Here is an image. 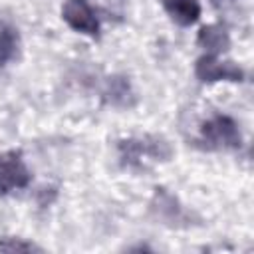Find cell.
I'll use <instances>...</instances> for the list:
<instances>
[{
	"mask_svg": "<svg viewBox=\"0 0 254 254\" xmlns=\"http://www.w3.org/2000/svg\"><path fill=\"white\" fill-rule=\"evenodd\" d=\"M121 159L127 165H137L141 163L143 157H153V159H163L167 161L171 157V147L167 141L159 137H145V139H127L121 141L119 145Z\"/></svg>",
	"mask_w": 254,
	"mask_h": 254,
	"instance_id": "cell-2",
	"label": "cell"
},
{
	"mask_svg": "<svg viewBox=\"0 0 254 254\" xmlns=\"http://www.w3.org/2000/svg\"><path fill=\"white\" fill-rule=\"evenodd\" d=\"M30 185V171L18 151L0 155V194L26 189Z\"/></svg>",
	"mask_w": 254,
	"mask_h": 254,
	"instance_id": "cell-4",
	"label": "cell"
},
{
	"mask_svg": "<svg viewBox=\"0 0 254 254\" xmlns=\"http://www.w3.org/2000/svg\"><path fill=\"white\" fill-rule=\"evenodd\" d=\"M194 73L200 81L204 83H214V81H242L244 71L238 67V64L226 60H218V56H202L196 60Z\"/></svg>",
	"mask_w": 254,
	"mask_h": 254,
	"instance_id": "cell-3",
	"label": "cell"
},
{
	"mask_svg": "<svg viewBox=\"0 0 254 254\" xmlns=\"http://www.w3.org/2000/svg\"><path fill=\"white\" fill-rule=\"evenodd\" d=\"M214 6H222V4H228V2H234V0H210Z\"/></svg>",
	"mask_w": 254,
	"mask_h": 254,
	"instance_id": "cell-11",
	"label": "cell"
},
{
	"mask_svg": "<svg viewBox=\"0 0 254 254\" xmlns=\"http://www.w3.org/2000/svg\"><path fill=\"white\" fill-rule=\"evenodd\" d=\"M163 8L167 16L177 26H192L200 18V4L198 0H163Z\"/></svg>",
	"mask_w": 254,
	"mask_h": 254,
	"instance_id": "cell-7",
	"label": "cell"
},
{
	"mask_svg": "<svg viewBox=\"0 0 254 254\" xmlns=\"http://www.w3.org/2000/svg\"><path fill=\"white\" fill-rule=\"evenodd\" d=\"M62 18L71 30L79 34H85L89 38H95L99 34L97 16L87 0H65L62 6Z\"/></svg>",
	"mask_w": 254,
	"mask_h": 254,
	"instance_id": "cell-5",
	"label": "cell"
},
{
	"mask_svg": "<svg viewBox=\"0 0 254 254\" xmlns=\"http://www.w3.org/2000/svg\"><path fill=\"white\" fill-rule=\"evenodd\" d=\"M18 50V34L10 26H0V65L10 62Z\"/></svg>",
	"mask_w": 254,
	"mask_h": 254,
	"instance_id": "cell-8",
	"label": "cell"
},
{
	"mask_svg": "<svg viewBox=\"0 0 254 254\" xmlns=\"http://www.w3.org/2000/svg\"><path fill=\"white\" fill-rule=\"evenodd\" d=\"M196 44L206 50V54L210 56H218L222 52H226L230 48V36L228 32L218 26V24H208V26H202L196 34Z\"/></svg>",
	"mask_w": 254,
	"mask_h": 254,
	"instance_id": "cell-6",
	"label": "cell"
},
{
	"mask_svg": "<svg viewBox=\"0 0 254 254\" xmlns=\"http://www.w3.org/2000/svg\"><path fill=\"white\" fill-rule=\"evenodd\" d=\"M0 250H4V252H32V250H38V248L34 244H30V242L4 238V240H0Z\"/></svg>",
	"mask_w": 254,
	"mask_h": 254,
	"instance_id": "cell-10",
	"label": "cell"
},
{
	"mask_svg": "<svg viewBox=\"0 0 254 254\" xmlns=\"http://www.w3.org/2000/svg\"><path fill=\"white\" fill-rule=\"evenodd\" d=\"M200 133L212 149H238L242 145L238 125L226 115H214L212 119H208L202 125Z\"/></svg>",
	"mask_w": 254,
	"mask_h": 254,
	"instance_id": "cell-1",
	"label": "cell"
},
{
	"mask_svg": "<svg viewBox=\"0 0 254 254\" xmlns=\"http://www.w3.org/2000/svg\"><path fill=\"white\" fill-rule=\"evenodd\" d=\"M109 97L113 103H119V99H125V95L129 93V83L121 77H113L111 83H109V89H107Z\"/></svg>",
	"mask_w": 254,
	"mask_h": 254,
	"instance_id": "cell-9",
	"label": "cell"
}]
</instances>
